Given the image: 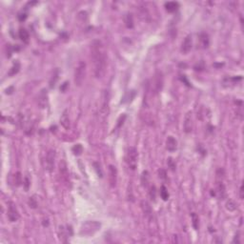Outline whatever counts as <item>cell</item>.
Masks as SVG:
<instances>
[{
  "instance_id": "cell-34",
  "label": "cell",
  "mask_w": 244,
  "mask_h": 244,
  "mask_svg": "<svg viewBox=\"0 0 244 244\" xmlns=\"http://www.w3.org/2000/svg\"><path fill=\"white\" fill-rule=\"evenodd\" d=\"M158 175H159V178L161 179H166V171L163 169H160L158 171Z\"/></svg>"
},
{
  "instance_id": "cell-23",
  "label": "cell",
  "mask_w": 244,
  "mask_h": 244,
  "mask_svg": "<svg viewBox=\"0 0 244 244\" xmlns=\"http://www.w3.org/2000/svg\"><path fill=\"white\" fill-rule=\"evenodd\" d=\"M58 75H59L58 70H55L54 73V74L52 75L51 79H50V88H54V87L55 86V84H56L58 78H59V76H58Z\"/></svg>"
},
{
  "instance_id": "cell-4",
  "label": "cell",
  "mask_w": 244,
  "mask_h": 244,
  "mask_svg": "<svg viewBox=\"0 0 244 244\" xmlns=\"http://www.w3.org/2000/svg\"><path fill=\"white\" fill-rule=\"evenodd\" d=\"M137 159H138V154L134 147H129L126 152V163L131 170H135L137 166Z\"/></svg>"
},
{
  "instance_id": "cell-15",
  "label": "cell",
  "mask_w": 244,
  "mask_h": 244,
  "mask_svg": "<svg viewBox=\"0 0 244 244\" xmlns=\"http://www.w3.org/2000/svg\"><path fill=\"white\" fill-rule=\"evenodd\" d=\"M141 209H142V211H143V213H144V215H145L147 218L152 217V207H151V205L149 204L148 201H146V200L141 201Z\"/></svg>"
},
{
  "instance_id": "cell-33",
  "label": "cell",
  "mask_w": 244,
  "mask_h": 244,
  "mask_svg": "<svg viewBox=\"0 0 244 244\" xmlns=\"http://www.w3.org/2000/svg\"><path fill=\"white\" fill-rule=\"evenodd\" d=\"M167 164H168V166H169V168H170L172 171H175V169H176V164L174 163V160H173L171 157H169V158L167 159Z\"/></svg>"
},
{
  "instance_id": "cell-14",
  "label": "cell",
  "mask_w": 244,
  "mask_h": 244,
  "mask_svg": "<svg viewBox=\"0 0 244 244\" xmlns=\"http://www.w3.org/2000/svg\"><path fill=\"white\" fill-rule=\"evenodd\" d=\"M177 148V141L174 136H168L166 139V149L169 152H174Z\"/></svg>"
},
{
  "instance_id": "cell-29",
  "label": "cell",
  "mask_w": 244,
  "mask_h": 244,
  "mask_svg": "<svg viewBox=\"0 0 244 244\" xmlns=\"http://www.w3.org/2000/svg\"><path fill=\"white\" fill-rule=\"evenodd\" d=\"M192 220H193V226L195 228V230H197L198 229V217L195 213L192 214Z\"/></svg>"
},
{
  "instance_id": "cell-7",
  "label": "cell",
  "mask_w": 244,
  "mask_h": 244,
  "mask_svg": "<svg viewBox=\"0 0 244 244\" xmlns=\"http://www.w3.org/2000/svg\"><path fill=\"white\" fill-rule=\"evenodd\" d=\"M8 218L11 222H15L19 219V213L15 207V204L12 201L8 203V212H7Z\"/></svg>"
},
{
  "instance_id": "cell-10",
  "label": "cell",
  "mask_w": 244,
  "mask_h": 244,
  "mask_svg": "<svg viewBox=\"0 0 244 244\" xmlns=\"http://www.w3.org/2000/svg\"><path fill=\"white\" fill-rule=\"evenodd\" d=\"M109 182L111 187H115L116 185V180H117V170L115 166L114 165H109Z\"/></svg>"
},
{
  "instance_id": "cell-25",
  "label": "cell",
  "mask_w": 244,
  "mask_h": 244,
  "mask_svg": "<svg viewBox=\"0 0 244 244\" xmlns=\"http://www.w3.org/2000/svg\"><path fill=\"white\" fill-rule=\"evenodd\" d=\"M160 196L163 200H168V198H169V193H168L167 189L165 186H161L160 188Z\"/></svg>"
},
{
  "instance_id": "cell-31",
  "label": "cell",
  "mask_w": 244,
  "mask_h": 244,
  "mask_svg": "<svg viewBox=\"0 0 244 244\" xmlns=\"http://www.w3.org/2000/svg\"><path fill=\"white\" fill-rule=\"evenodd\" d=\"M224 176H225L224 170L222 169V168H218V169L217 170V177H218V179H219L221 181V179L224 177Z\"/></svg>"
},
{
  "instance_id": "cell-18",
  "label": "cell",
  "mask_w": 244,
  "mask_h": 244,
  "mask_svg": "<svg viewBox=\"0 0 244 244\" xmlns=\"http://www.w3.org/2000/svg\"><path fill=\"white\" fill-rule=\"evenodd\" d=\"M165 8L168 12H175L179 8V4L177 2H167L165 3Z\"/></svg>"
},
{
  "instance_id": "cell-9",
  "label": "cell",
  "mask_w": 244,
  "mask_h": 244,
  "mask_svg": "<svg viewBox=\"0 0 244 244\" xmlns=\"http://www.w3.org/2000/svg\"><path fill=\"white\" fill-rule=\"evenodd\" d=\"M183 129L186 134H189L193 130V118H192V113L188 112L185 115L184 122H183Z\"/></svg>"
},
{
  "instance_id": "cell-22",
  "label": "cell",
  "mask_w": 244,
  "mask_h": 244,
  "mask_svg": "<svg viewBox=\"0 0 244 244\" xmlns=\"http://www.w3.org/2000/svg\"><path fill=\"white\" fill-rule=\"evenodd\" d=\"M124 22L125 25L128 29H132L134 28V17L132 13H127L124 17Z\"/></svg>"
},
{
  "instance_id": "cell-36",
  "label": "cell",
  "mask_w": 244,
  "mask_h": 244,
  "mask_svg": "<svg viewBox=\"0 0 244 244\" xmlns=\"http://www.w3.org/2000/svg\"><path fill=\"white\" fill-rule=\"evenodd\" d=\"M125 118H126V115H123V116H120V118L118 119V124H117V127H120L122 124H123V122H124V120H125Z\"/></svg>"
},
{
  "instance_id": "cell-6",
  "label": "cell",
  "mask_w": 244,
  "mask_h": 244,
  "mask_svg": "<svg viewBox=\"0 0 244 244\" xmlns=\"http://www.w3.org/2000/svg\"><path fill=\"white\" fill-rule=\"evenodd\" d=\"M55 152L54 150H49L45 157V169L48 172H52L54 167Z\"/></svg>"
},
{
  "instance_id": "cell-12",
  "label": "cell",
  "mask_w": 244,
  "mask_h": 244,
  "mask_svg": "<svg viewBox=\"0 0 244 244\" xmlns=\"http://www.w3.org/2000/svg\"><path fill=\"white\" fill-rule=\"evenodd\" d=\"M38 105L40 108H46L48 105V92L46 89L41 90L40 94L38 96Z\"/></svg>"
},
{
  "instance_id": "cell-30",
  "label": "cell",
  "mask_w": 244,
  "mask_h": 244,
  "mask_svg": "<svg viewBox=\"0 0 244 244\" xmlns=\"http://www.w3.org/2000/svg\"><path fill=\"white\" fill-rule=\"evenodd\" d=\"M94 167H95V170L96 171V174L98 175V176L102 177V176H103V173H102V170H101V168H100L99 163L95 162V163H94Z\"/></svg>"
},
{
  "instance_id": "cell-17",
  "label": "cell",
  "mask_w": 244,
  "mask_h": 244,
  "mask_svg": "<svg viewBox=\"0 0 244 244\" xmlns=\"http://www.w3.org/2000/svg\"><path fill=\"white\" fill-rule=\"evenodd\" d=\"M60 123L65 129H69L70 128V119H69V115H68V112L64 111L62 115L60 117Z\"/></svg>"
},
{
  "instance_id": "cell-28",
  "label": "cell",
  "mask_w": 244,
  "mask_h": 244,
  "mask_svg": "<svg viewBox=\"0 0 244 244\" xmlns=\"http://www.w3.org/2000/svg\"><path fill=\"white\" fill-rule=\"evenodd\" d=\"M29 205L30 208H33V209H35L37 207V201H36V198H35V195L32 196V197H30V199H29Z\"/></svg>"
},
{
  "instance_id": "cell-37",
  "label": "cell",
  "mask_w": 244,
  "mask_h": 244,
  "mask_svg": "<svg viewBox=\"0 0 244 244\" xmlns=\"http://www.w3.org/2000/svg\"><path fill=\"white\" fill-rule=\"evenodd\" d=\"M27 18V14L24 12V13H20L19 15H18V19H19V21H24L25 19Z\"/></svg>"
},
{
  "instance_id": "cell-32",
  "label": "cell",
  "mask_w": 244,
  "mask_h": 244,
  "mask_svg": "<svg viewBox=\"0 0 244 244\" xmlns=\"http://www.w3.org/2000/svg\"><path fill=\"white\" fill-rule=\"evenodd\" d=\"M14 182L16 183V186H19L21 184V175L20 173H16L14 175Z\"/></svg>"
},
{
  "instance_id": "cell-20",
  "label": "cell",
  "mask_w": 244,
  "mask_h": 244,
  "mask_svg": "<svg viewBox=\"0 0 244 244\" xmlns=\"http://www.w3.org/2000/svg\"><path fill=\"white\" fill-rule=\"evenodd\" d=\"M20 70V63L18 62V61H15V62L12 64V68L10 69L9 73H8V75L9 76H13L16 74Z\"/></svg>"
},
{
  "instance_id": "cell-1",
  "label": "cell",
  "mask_w": 244,
  "mask_h": 244,
  "mask_svg": "<svg viewBox=\"0 0 244 244\" xmlns=\"http://www.w3.org/2000/svg\"><path fill=\"white\" fill-rule=\"evenodd\" d=\"M91 57L94 65V74L96 78H101L107 67V54L101 41L96 40L92 43Z\"/></svg>"
},
{
  "instance_id": "cell-19",
  "label": "cell",
  "mask_w": 244,
  "mask_h": 244,
  "mask_svg": "<svg viewBox=\"0 0 244 244\" xmlns=\"http://www.w3.org/2000/svg\"><path fill=\"white\" fill-rule=\"evenodd\" d=\"M18 35H19V38H20L24 43H28V42H29L30 35H29V33H28V30H27L26 29L21 28V29L19 30Z\"/></svg>"
},
{
  "instance_id": "cell-13",
  "label": "cell",
  "mask_w": 244,
  "mask_h": 244,
  "mask_svg": "<svg viewBox=\"0 0 244 244\" xmlns=\"http://www.w3.org/2000/svg\"><path fill=\"white\" fill-rule=\"evenodd\" d=\"M215 195H217L218 197V199H220V200H223L226 197V189H225V186L222 183V181H219L218 183L217 191L215 193Z\"/></svg>"
},
{
  "instance_id": "cell-5",
  "label": "cell",
  "mask_w": 244,
  "mask_h": 244,
  "mask_svg": "<svg viewBox=\"0 0 244 244\" xmlns=\"http://www.w3.org/2000/svg\"><path fill=\"white\" fill-rule=\"evenodd\" d=\"M109 102H110V93L108 90H105L102 94V102H101V108H100V114L104 117L108 116Z\"/></svg>"
},
{
  "instance_id": "cell-24",
  "label": "cell",
  "mask_w": 244,
  "mask_h": 244,
  "mask_svg": "<svg viewBox=\"0 0 244 244\" xmlns=\"http://www.w3.org/2000/svg\"><path fill=\"white\" fill-rule=\"evenodd\" d=\"M73 152L75 156H80L83 152V147L81 144H75L73 148H72Z\"/></svg>"
},
{
  "instance_id": "cell-27",
  "label": "cell",
  "mask_w": 244,
  "mask_h": 244,
  "mask_svg": "<svg viewBox=\"0 0 244 244\" xmlns=\"http://www.w3.org/2000/svg\"><path fill=\"white\" fill-rule=\"evenodd\" d=\"M149 195H150V198L152 201H156V198H157V189H156V186H151Z\"/></svg>"
},
{
  "instance_id": "cell-8",
  "label": "cell",
  "mask_w": 244,
  "mask_h": 244,
  "mask_svg": "<svg viewBox=\"0 0 244 244\" xmlns=\"http://www.w3.org/2000/svg\"><path fill=\"white\" fill-rule=\"evenodd\" d=\"M163 83H164V79H163L162 73L157 72L156 74H155V77H154V81H152V89H154V92L156 94L159 93V92L162 90Z\"/></svg>"
},
{
  "instance_id": "cell-21",
  "label": "cell",
  "mask_w": 244,
  "mask_h": 244,
  "mask_svg": "<svg viewBox=\"0 0 244 244\" xmlns=\"http://www.w3.org/2000/svg\"><path fill=\"white\" fill-rule=\"evenodd\" d=\"M149 182H150V174L148 171H144L141 175V184L143 187L147 188L149 186Z\"/></svg>"
},
{
  "instance_id": "cell-3",
  "label": "cell",
  "mask_w": 244,
  "mask_h": 244,
  "mask_svg": "<svg viewBox=\"0 0 244 244\" xmlns=\"http://www.w3.org/2000/svg\"><path fill=\"white\" fill-rule=\"evenodd\" d=\"M86 75V63L84 61H80L75 67L74 70V84L76 86H81Z\"/></svg>"
},
{
  "instance_id": "cell-38",
  "label": "cell",
  "mask_w": 244,
  "mask_h": 244,
  "mask_svg": "<svg viewBox=\"0 0 244 244\" xmlns=\"http://www.w3.org/2000/svg\"><path fill=\"white\" fill-rule=\"evenodd\" d=\"M24 186H25V189H26V191H28V189H29V185H30V181H29V178L28 177H25V181H24Z\"/></svg>"
},
{
  "instance_id": "cell-35",
  "label": "cell",
  "mask_w": 244,
  "mask_h": 244,
  "mask_svg": "<svg viewBox=\"0 0 244 244\" xmlns=\"http://www.w3.org/2000/svg\"><path fill=\"white\" fill-rule=\"evenodd\" d=\"M12 48L11 45H7V56L8 57H11L12 56Z\"/></svg>"
},
{
  "instance_id": "cell-16",
  "label": "cell",
  "mask_w": 244,
  "mask_h": 244,
  "mask_svg": "<svg viewBox=\"0 0 244 244\" xmlns=\"http://www.w3.org/2000/svg\"><path fill=\"white\" fill-rule=\"evenodd\" d=\"M199 42H200L201 48L207 49V48L209 47V44H210L209 35H208L206 33H201V34L199 35Z\"/></svg>"
},
{
  "instance_id": "cell-26",
  "label": "cell",
  "mask_w": 244,
  "mask_h": 244,
  "mask_svg": "<svg viewBox=\"0 0 244 244\" xmlns=\"http://www.w3.org/2000/svg\"><path fill=\"white\" fill-rule=\"evenodd\" d=\"M226 209L229 210V211H231V212L235 211V210L237 209V204H236V202H235L234 200H232V199H229V200L226 202Z\"/></svg>"
},
{
  "instance_id": "cell-11",
  "label": "cell",
  "mask_w": 244,
  "mask_h": 244,
  "mask_svg": "<svg viewBox=\"0 0 244 244\" xmlns=\"http://www.w3.org/2000/svg\"><path fill=\"white\" fill-rule=\"evenodd\" d=\"M192 46H193V39H192V35H187L184 39V41L182 42V45H181V52L182 54H187L191 49H192Z\"/></svg>"
},
{
  "instance_id": "cell-39",
  "label": "cell",
  "mask_w": 244,
  "mask_h": 244,
  "mask_svg": "<svg viewBox=\"0 0 244 244\" xmlns=\"http://www.w3.org/2000/svg\"><path fill=\"white\" fill-rule=\"evenodd\" d=\"M239 196H240V199H243V197H244V195H243V184L240 186V189H239Z\"/></svg>"
},
{
  "instance_id": "cell-2",
  "label": "cell",
  "mask_w": 244,
  "mask_h": 244,
  "mask_svg": "<svg viewBox=\"0 0 244 244\" xmlns=\"http://www.w3.org/2000/svg\"><path fill=\"white\" fill-rule=\"evenodd\" d=\"M101 228V223L95 221V220H89L82 224L80 228V235L84 237H90L95 235L99 229Z\"/></svg>"
}]
</instances>
